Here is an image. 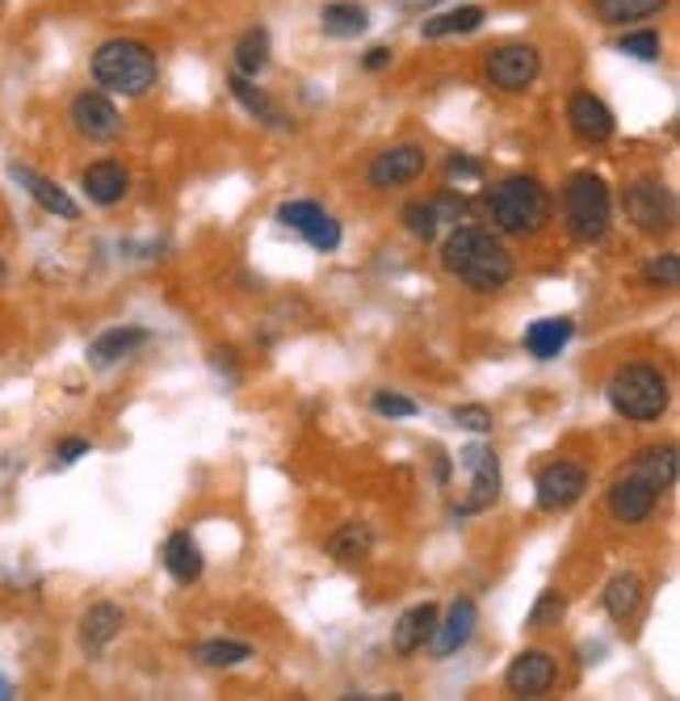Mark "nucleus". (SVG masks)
I'll return each mask as SVG.
<instances>
[{"label": "nucleus", "mask_w": 680, "mask_h": 701, "mask_svg": "<svg viewBox=\"0 0 680 701\" xmlns=\"http://www.w3.org/2000/svg\"><path fill=\"white\" fill-rule=\"evenodd\" d=\"M424 147L416 143H403V147H391V152H382L375 164H370V186L375 189H391V186H408V181H416L424 173Z\"/></svg>", "instance_id": "f8f14e48"}, {"label": "nucleus", "mask_w": 680, "mask_h": 701, "mask_svg": "<svg viewBox=\"0 0 680 701\" xmlns=\"http://www.w3.org/2000/svg\"><path fill=\"white\" fill-rule=\"evenodd\" d=\"M269 68V30L265 25H253L239 43H235V71L257 80L260 71Z\"/></svg>", "instance_id": "bb28decb"}, {"label": "nucleus", "mask_w": 680, "mask_h": 701, "mask_svg": "<svg viewBox=\"0 0 680 701\" xmlns=\"http://www.w3.org/2000/svg\"><path fill=\"white\" fill-rule=\"evenodd\" d=\"M433 631H437V605H412L403 617L395 622V634H391V643H395L399 655H416L433 638Z\"/></svg>", "instance_id": "6ab92c4d"}, {"label": "nucleus", "mask_w": 680, "mask_h": 701, "mask_svg": "<svg viewBox=\"0 0 680 701\" xmlns=\"http://www.w3.org/2000/svg\"><path fill=\"white\" fill-rule=\"evenodd\" d=\"M567 122L576 131V140L605 143L613 135V110L597 93H576L567 101Z\"/></svg>", "instance_id": "ddd939ff"}, {"label": "nucleus", "mask_w": 680, "mask_h": 701, "mask_svg": "<svg viewBox=\"0 0 680 701\" xmlns=\"http://www.w3.org/2000/svg\"><path fill=\"white\" fill-rule=\"evenodd\" d=\"M375 412L378 416H391V421H403V416H416L421 408L408 396H395V391H375Z\"/></svg>", "instance_id": "e433bc0d"}, {"label": "nucleus", "mask_w": 680, "mask_h": 701, "mask_svg": "<svg viewBox=\"0 0 680 701\" xmlns=\"http://www.w3.org/2000/svg\"><path fill=\"white\" fill-rule=\"evenodd\" d=\"M647 286H659V290H677L680 281V257L677 253H664V257H656L651 265H647Z\"/></svg>", "instance_id": "c9c22d12"}, {"label": "nucleus", "mask_w": 680, "mask_h": 701, "mask_svg": "<svg viewBox=\"0 0 680 701\" xmlns=\"http://www.w3.org/2000/svg\"><path fill=\"white\" fill-rule=\"evenodd\" d=\"M366 25H370V13L353 0H336V4L320 9V30L328 38H357V34H366Z\"/></svg>", "instance_id": "5701e85b"}, {"label": "nucleus", "mask_w": 680, "mask_h": 701, "mask_svg": "<svg viewBox=\"0 0 680 701\" xmlns=\"http://www.w3.org/2000/svg\"><path fill=\"white\" fill-rule=\"evenodd\" d=\"M488 80H492L495 89H504V93H521V89H529L534 80H538L542 71V55L534 47H525V43H513V47H495L488 55Z\"/></svg>", "instance_id": "6e6552de"}, {"label": "nucleus", "mask_w": 680, "mask_h": 701, "mask_svg": "<svg viewBox=\"0 0 680 701\" xmlns=\"http://www.w3.org/2000/svg\"><path fill=\"white\" fill-rule=\"evenodd\" d=\"M462 467L470 475V488L467 496L458 500V516H475L483 513V509H492L495 496H500V463H495V454L488 445H467L462 449Z\"/></svg>", "instance_id": "0eeeda50"}, {"label": "nucleus", "mask_w": 680, "mask_h": 701, "mask_svg": "<svg viewBox=\"0 0 680 701\" xmlns=\"http://www.w3.org/2000/svg\"><path fill=\"white\" fill-rule=\"evenodd\" d=\"M454 421L462 429H475V433H488L492 429V412L479 408V403H467V408H454Z\"/></svg>", "instance_id": "58836bf2"}, {"label": "nucleus", "mask_w": 680, "mask_h": 701, "mask_svg": "<svg viewBox=\"0 0 680 701\" xmlns=\"http://www.w3.org/2000/svg\"><path fill=\"white\" fill-rule=\"evenodd\" d=\"M80 186H85L89 202H97V207H118V202L126 198V189H131V177H126L122 164L101 160V164H89V168H85Z\"/></svg>", "instance_id": "a211bd4d"}, {"label": "nucleus", "mask_w": 680, "mask_h": 701, "mask_svg": "<svg viewBox=\"0 0 680 701\" xmlns=\"http://www.w3.org/2000/svg\"><path fill=\"white\" fill-rule=\"evenodd\" d=\"M391 59H395V51H391V47H370V51H366V59H361V68H366V71H382L387 64H391Z\"/></svg>", "instance_id": "79ce46f5"}, {"label": "nucleus", "mask_w": 680, "mask_h": 701, "mask_svg": "<svg viewBox=\"0 0 680 701\" xmlns=\"http://www.w3.org/2000/svg\"><path fill=\"white\" fill-rule=\"evenodd\" d=\"M147 345V327H110V332H101L93 345H89V366L93 370H110L118 366L122 357H131L135 349Z\"/></svg>", "instance_id": "f3484780"}, {"label": "nucleus", "mask_w": 680, "mask_h": 701, "mask_svg": "<svg viewBox=\"0 0 680 701\" xmlns=\"http://www.w3.org/2000/svg\"><path fill=\"white\" fill-rule=\"evenodd\" d=\"M198 659L207 668H235L244 659H253V647L248 643H232V638H214V643H202L198 647Z\"/></svg>", "instance_id": "7c9ffc66"}, {"label": "nucleus", "mask_w": 680, "mask_h": 701, "mask_svg": "<svg viewBox=\"0 0 680 701\" xmlns=\"http://www.w3.org/2000/svg\"><path fill=\"white\" fill-rule=\"evenodd\" d=\"M93 80L110 93L143 97L160 80V59L140 38H110L93 51Z\"/></svg>", "instance_id": "f03ea898"}, {"label": "nucleus", "mask_w": 680, "mask_h": 701, "mask_svg": "<svg viewBox=\"0 0 680 701\" xmlns=\"http://www.w3.org/2000/svg\"><path fill=\"white\" fill-rule=\"evenodd\" d=\"M483 9L479 4H462V9H449V13H437V18H424L421 22V38H449V34H470L483 25Z\"/></svg>", "instance_id": "b1692460"}, {"label": "nucleus", "mask_w": 680, "mask_h": 701, "mask_svg": "<svg viewBox=\"0 0 680 701\" xmlns=\"http://www.w3.org/2000/svg\"><path fill=\"white\" fill-rule=\"evenodd\" d=\"M332 559L336 563H361L370 550H375V534H370V525H361V521H349V525H341L328 542Z\"/></svg>", "instance_id": "cd10ccee"}, {"label": "nucleus", "mask_w": 680, "mask_h": 701, "mask_svg": "<svg viewBox=\"0 0 680 701\" xmlns=\"http://www.w3.org/2000/svg\"><path fill=\"white\" fill-rule=\"evenodd\" d=\"M555 677H559V664L550 652H521L513 668L504 672V685L516 698H542V693H550Z\"/></svg>", "instance_id": "9b49d317"}, {"label": "nucleus", "mask_w": 680, "mask_h": 701, "mask_svg": "<svg viewBox=\"0 0 680 701\" xmlns=\"http://www.w3.org/2000/svg\"><path fill=\"white\" fill-rule=\"evenodd\" d=\"M622 55H631V59H643V64H656L659 59V34L656 30H634L626 34L622 43H617Z\"/></svg>", "instance_id": "72a5a7b5"}, {"label": "nucleus", "mask_w": 680, "mask_h": 701, "mask_svg": "<svg viewBox=\"0 0 680 701\" xmlns=\"http://www.w3.org/2000/svg\"><path fill=\"white\" fill-rule=\"evenodd\" d=\"M437 0H399V9H408V13H421V9H433Z\"/></svg>", "instance_id": "c03bdc74"}, {"label": "nucleus", "mask_w": 680, "mask_h": 701, "mask_svg": "<svg viewBox=\"0 0 680 701\" xmlns=\"http://www.w3.org/2000/svg\"><path fill=\"white\" fill-rule=\"evenodd\" d=\"M9 698H13V685L0 677V701H9Z\"/></svg>", "instance_id": "a18cd8bd"}, {"label": "nucleus", "mask_w": 680, "mask_h": 701, "mask_svg": "<svg viewBox=\"0 0 680 701\" xmlns=\"http://www.w3.org/2000/svg\"><path fill=\"white\" fill-rule=\"evenodd\" d=\"M232 97L239 101V105H244V110H248V114L257 118V122H265V126H286L282 110H278V105H274L269 97L260 93L257 85L248 80V76H239V71L232 76Z\"/></svg>", "instance_id": "c85d7f7f"}, {"label": "nucleus", "mask_w": 680, "mask_h": 701, "mask_svg": "<svg viewBox=\"0 0 680 701\" xmlns=\"http://www.w3.org/2000/svg\"><path fill=\"white\" fill-rule=\"evenodd\" d=\"M165 567L177 585L202 580V546L189 538V534H172L165 546Z\"/></svg>", "instance_id": "4be33fe9"}, {"label": "nucleus", "mask_w": 680, "mask_h": 701, "mask_svg": "<svg viewBox=\"0 0 680 701\" xmlns=\"http://www.w3.org/2000/svg\"><path fill=\"white\" fill-rule=\"evenodd\" d=\"M442 265L454 278H462L467 286L492 294L500 286H509L513 278V257L509 248L483 227H454L449 240L442 244Z\"/></svg>", "instance_id": "f257e3e1"}, {"label": "nucleus", "mask_w": 680, "mask_h": 701, "mask_svg": "<svg viewBox=\"0 0 680 701\" xmlns=\"http://www.w3.org/2000/svg\"><path fill=\"white\" fill-rule=\"evenodd\" d=\"M668 0H597V18L605 25H626L638 18H651L659 13Z\"/></svg>", "instance_id": "c756f323"}, {"label": "nucleus", "mask_w": 680, "mask_h": 701, "mask_svg": "<svg viewBox=\"0 0 680 701\" xmlns=\"http://www.w3.org/2000/svg\"><path fill=\"white\" fill-rule=\"evenodd\" d=\"M71 126L89 143H114L122 135V114L105 93H80L71 101Z\"/></svg>", "instance_id": "1a4fd4ad"}, {"label": "nucleus", "mask_w": 680, "mask_h": 701, "mask_svg": "<svg viewBox=\"0 0 680 701\" xmlns=\"http://www.w3.org/2000/svg\"><path fill=\"white\" fill-rule=\"evenodd\" d=\"M588 488L584 467L576 463H550V467L538 475V509L542 513H564L571 509Z\"/></svg>", "instance_id": "9d476101"}, {"label": "nucleus", "mask_w": 680, "mask_h": 701, "mask_svg": "<svg viewBox=\"0 0 680 701\" xmlns=\"http://www.w3.org/2000/svg\"><path fill=\"white\" fill-rule=\"evenodd\" d=\"M613 412L626 416V421H659L664 408H668V378L659 375L656 366H622L605 387Z\"/></svg>", "instance_id": "20e7f679"}, {"label": "nucleus", "mask_w": 680, "mask_h": 701, "mask_svg": "<svg viewBox=\"0 0 680 701\" xmlns=\"http://www.w3.org/2000/svg\"><path fill=\"white\" fill-rule=\"evenodd\" d=\"M631 475H638L643 483H651L656 491H668L677 483V445H656V449H643L634 458Z\"/></svg>", "instance_id": "412c9836"}, {"label": "nucleus", "mask_w": 680, "mask_h": 701, "mask_svg": "<svg viewBox=\"0 0 680 701\" xmlns=\"http://www.w3.org/2000/svg\"><path fill=\"white\" fill-rule=\"evenodd\" d=\"M475 626H479V609H475V601H454L449 605V617L446 622H437V631H433V655L437 659H449L454 652H462L470 643V634H475Z\"/></svg>", "instance_id": "dca6fc26"}, {"label": "nucleus", "mask_w": 680, "mask_h": 701, "mask_svg": "<svg viewBox=\"0 0 680 701\" xmlns=\"http://www.w3.org/2000/svg\"><path fill=\"white\" fill-rule=\"evenodd\" d=\"M449 177H458V181H475V177H479V164L467 160V156H454V160H449Z\"/></svg>", "instance_id": "37998d69"}, {"label": "nucleus", "mask_w": 680, "mask_h": 701, "mask_svg": "<svg viewBox=\"0 0 680 701\" xmlns=\"http://www.w3.org/2000/svg\"><path fill=\"white\" fill-rule=\"evenodd\" d=\"M433 211H437V223H458V214L467 211V207H462V198L446 193V198H437V202H433Z\"/></svg>", "instance_id": "ea45409f"}, {"label": "nucleus", "mask_w": 680, "mask_h": 701, "mask_svg": "<svg viewBox=\"0 0 680 701\" xmlns=\"http://www.w3.org/2000/svg\"><path fill=\"white\" fill-rule=\"evenodd\" d=\"M85 454H89V442H85V437H68V442L59 445V463H64V467H71V463L85 458Z\"/></svg>", "instance_id": "a19ab883"}, {"label": "nucleus", "mask_w": 680, "mask_h": 701, "mask_svg": "<svg viewBox=\"0 0 680 701\" xmlns=\"http://www.w3.org/2000/svg\"><path fill=\"white\" fill-rule=\"evenodd\" d=\"M571 332L576 324L559 315V320H538V324L525 327V349L529 357H538V361H550V357H559L567 349V341H571Z\"/></svg>", "instance_id": "aec40b11"}, {"label": "nucleus", "mask_w": 680, "mask_h": 701, "mask_svg": "<svg viewBox=\"0 0 680 701\" xmlns=\"http://www.w3.org/2000/svg\"><path fill=\"white\" fill-rule=\"evenodd\" d=\"M9 177L18 181V186L43 207V211L59 214V219H80V207L68 198V189H59L51 177H43V173H34V168H25V164H9Z\"/></svg>", "instance_id": "4468645a"}, {"label": "nucleus", "mask_w": 680, "mask_h": 701, "mask_svg": "<svg viewBox=\"0 0 680 701\" xmlns=\"http://www.w3.org/2000/svg\"><path fill=\"white\" fill-rule=\"evenodd\" d=\"M643 605V580L634 571H622L605 585V609H610L613 622H631Z\"/></svg>", "instance_id": "a878e982"}, {"label": "nucleus", "mask_w": 680, "mask_h": 701, "mask_svg": "<svg viewBox=\"0 0 680 701\" xmlns=\"http://www.w3.org/2000/svg\"><path fill=\"white\" fill-rule=\"evenodd\" d=\"M564 597L559 592H542L538 597V605L529 609V631H546V626H559V617H564Z\"/></svg>", "instance_id": "f704fd0d"}, {"label": "nucleus", "mask_w": 680, "mask_h": 701, "mask_svg": "<svg viewBox=\"0 0 680 701\" xmlns=\"http://www.w3.org/2000/svg\"><path fill=\"white\" fill-rule=\"evenodd\" d=\"M0 278H4V265H0Z\"/></svg>", "instance_id": "49530a36"}, {"label": "nucleus", "mask_w": 680, "mask_h": 701, "mask_svg": "<svg viewBox=\"0 0 680 701\" xmlns=\"http://www.w3.org/2000/svg\"><path fill=\"white\" fill-rule=\"evenodd\" d=\"M122 631V609L118 605H93L85 617H80V643H85V652H101L114 634Z\"/></svg>", "instance_id": "393cba45"}, {"label": "nucleus", "mask_w": 680, "mask_h": 701, "mask_svg": "<svg viewBox=\"0 0 680 701\" xmlns=\"http://www.w3.org/2000/svg\"><path fill=\"white\" fill-rule=\"evenodd\" d=\"M299 235H303L315 253H336V248H341V223H336L332 214H324V211L315 214V219H311V223H306Z\"/></svg>", "instance_id": "2f4dec72"}, {"label": "nucleus", "mask_w": 680, "mask_h": 701, "mask_svg": "<svg viewBox=\"0 0 680 701\" xmlns=\"http://www.w3.org/2000/svg\"><path fill=\"white\" fill-rule=\"evenodd\" d=\"M403 223H408V232L416 235V240H424V244H428V240L437 235V227H442L433 202H408V207H403Z\"/></svg>", "instance_id": "473e14b6"}, {"label": "nucleus", "mask_w": 680, "mask_h": 701, "mask_svg": "<svg viewBox=\"0 0 680 701\" xmlns=\"http://www.w3.org/2000/svg\"><path fill=\"white\" fill-rule=\"evenodd\" d=\"M567 232L576 244H592L610 232V186L597 173H576L564 189Z\"/></svg>", "instance_id": "39448f33"}, {"label": "nucleus", "mask_w": 680, "mask_h": 701, "mask_svg": "<svg viewBox=\"0 0 680 701\" xmlns=\"http://www.w3.org/2000/svg\"><path fill=\"white\" fill-rule=\"evenodd\" d=\"M656 496L659 491L651 488V483H643L638 475H622L610 488V513L617 516V521H626V525H638V521L651 516Z\"/></svg>", "instance_id": "2eb2a0df"}, {"label": "nucleus", "mask_w": 680, "mask_h": 701, "mask_svg": "<svg viewBox=\"0 0 680 701\" xmlns=\"http://www.w3.org/2000/svg\"><path fill=\"white\" fill-rule=\"evenodd\" d=\"M488 214L500 232L534 235L550 223V193L534 177H509L488 193Z\"/></svg>", "instance_id": "7ed1b4c3"}, {"label": "nucleus", "mask_w": 680, "mask_h": 701, "mask_svg": "<svg viewBox=\"0 0 680 701\" xmlns=\"http://www.w3.org/2000/svg\"><path fill=\"white\" fill-rule=\"evenodd\" d=\"M320 214V207L315 202H286L282 211H278V219H282L286 227H294V232H303L306 223Z\"/></svg>", "instance_id": "4c0bfd02"}, {"label": "nucleus", "mask_w": 680, "mask_h": 701, "mask_svg": "<svg viewBox=\"0 0 680 701\" xmlns=\"http://www.w3.org/2000/svg\"><path fill=\"white\" fill-rule=\"evenodd\" d=\"M626 214H631V223L638 232L647 235H659V232H672V223H677V198H672V189L656 181V177H643V181H634L626 189Z\"/></svg>", "instance_id": "423d86ee"}]
</instances>
